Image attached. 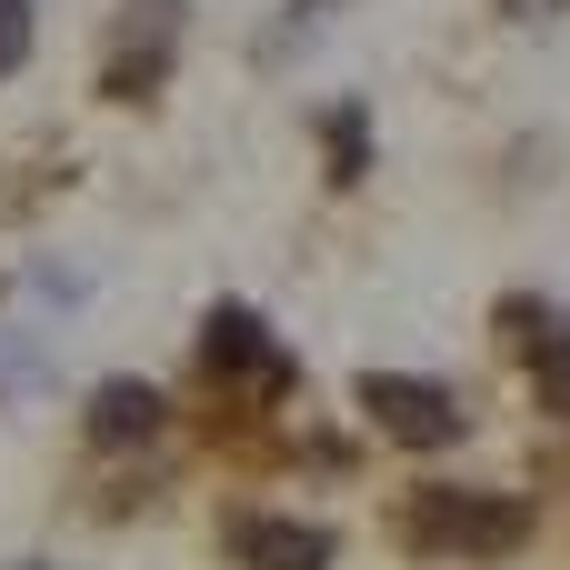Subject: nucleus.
<instances>
[{
  "instance_id": "obj_5",
  "label": "nucleus",
  "mask_w": 570,
  "mask_h": 570,
  "mask_svg": "<svg viewBox=\"0 0 570 570\" xmlns=\"http://www.w3.org/2000/svg\"><path fill=\"white\" fill-rule=\"evenodd\" d=\"M230 551L250 570H331L341 561V541L321 531V521H291V511H250V521H230Z\"/></svg>"
},
{
  "instance_id": "obj_6",
  "label": "nucleus",
  "mask_w": 570,
  "mask_h": 570,
  "mask_svg": "<svg viewBox=\"0 0 570 570\" xmlns=\"http://www.w3.org/2000/svg\"><path fill=\"white\" fill-rule=\"evenodd\" d=\"M501 321H511V341H521V361H531L541 411H551V421H570V321H551L541 301H501Z\"/></svg>"
},
{
  "instance_id": "obj_11",
  "label": "nucleus",
  "mask_w": 570,
  "mask_h": 570,
  "mask_svg": "<svg viewBox=\"0 0 570 570\" xmlns=\"http://www.w3.org/2000/svg\"><path fill=\"white\" fill-rule=\"evenodd\" d=\"M501 10H511V20H551L561 0H501Z\"/></svg>"
},
{
  "instance_id": "obj_12",
  "label": "nucleus",
  "mask_w": 570,
  "mask_h": 570,
  "mask_svg": "<svg viewBox=\"0 0 570 570\" xmlns=\"http://www.w3.org/2000/svg\"><path fill=\"white\" fill-rule=\"evenodd\" d=\"M30 570H50V561H30Z\"/></svg>"
},
{
  "instance_id": "obj_1",
  "label": "nucleus",
  "mask_w": 570,
  "mask_h": 570,
  "mask_svg": "<svg viewBox=\"0 0 570 570\" xmlns=\"http://www.w3.org/2000/svg\"><path fill=\"white\" fill-rule=\"evenodd\" d=\"M521 531H531L521 501H501V491H461V481H441V491H421V501L401 511V541L431 551V561H501Z\"/></svg>"
},
{
  "instance_id": "obj_3",
  "label": "nucleus",
  "mask_w": 570,
  "mask_h": 570,
  "mask_svg": "<svg viewBox=\"0 0 570 570\" xmlns=\"http://www.w3.org/2000/svg\"><path fill=\"white\" fill-rule=\"evenodd\" d=\"M361 411H371L381 441H411V451H451V441L471 431V411H461L441 381H411V371H371V381H361Z\"/></svg>"
},
{
  "instance_id": "obj_4",
  "label": "nucleus",
  "mask_w": 570,
  "mask_h": 570,
  "mask_svg": "<svg viewBox=\"0 0 570 570\" xmlns=\"http://www.w3.org/2000/svg\"><path fill=\"white\" fill-rule=\"evenodd\" d=\"M200 371H210V381H240V391H291V351H281L271 321L240 311V301H220V311L200 321Z\"/></svg>"
},
{
  "instance_id": "obj_7",
  "label": "nucleus",
  "mask_w": 570,
  "mask_h": 570,
  "mask_svg": "<svg viewBox=\"0 0 570 570\" xmlns=\"http://www.w3.org/2000/svg\"><path fill=\"white\" fill-rule=\"evenodd\" d=\"M160 421H170V401H160L150 381H100V391H90V441H100V451L160 441Z\"/></svg>"
},
{
  "instance_id": "obj_2",
  "label": "nucleus",
  "mask_w": 570,
  "mask_h": 570,
  "mask_svg": "<svg viewBox=\"0 0 570 570\" xmlns=\"http://www.w3.org/2000/svg\"><path fill=\"white\" fill-rule=\"evenodd\" d=\"M180 30H190V0H130L110 20V40H100V70L90 80L110 100H150L170 80V60H180Z\"/></svg>"
},
{
  "instance_id": "obj_9",
  "label": "nucleus",
  "mask_w": 570,
  "mask_h": 570,
  "mask_svg": "<svg viewBox=\"0 0 570 570\" xmlns=\"http://www.w3.org/2000/svg\"><path fill=\"white\" fill-rule=\"evenodd\" d=\"M30 30H40V20H30V0H0V80L30 60Z\"/></svg>"
},
{
  "instance_id": "obj_8",
  "label": "nucleus",
  "mask_w": 570,
  "mask_h": 570,
  "mask_svg": "<svg viewBox=\"0 0 570 570\" xmlns=\"http://www.w3.org/2000/svg\"><path fill=\"white\" fill-rule=\"evenodd\" d=\"M321 140H331V180H361L371 170V110H321Z\"/></svg>"
},
{
  "instance_id": "obj_10",
  "label": "nucleus",
  "mask_w": 570,
  "mask_h": 570,
  "mask_svg": "<svg viewBox=\"0 0 570 570\" xmlns=\"http://www.w3.org/2000/svg\"><path fill=\"white\" fill-rule=\"evenodd\" d=\"M331 10H341V0H291V20H281V30H271V50H291V40H311V30H321V20H331Z\"/></svg>"
}]
</instances>
